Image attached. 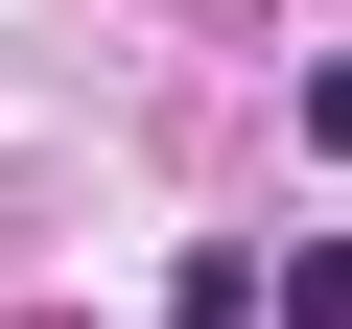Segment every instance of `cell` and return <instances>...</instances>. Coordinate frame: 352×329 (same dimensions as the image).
<instances>
[{
  "label": "cell",
  "mask_w": 352,
  "mask_h": 329,
  "mask_svg": "<svg viewBox=\"0 0 352 329\" xmlns=\"http://www.w3.org/2000/svg\"><path fill=\"white\" fill-rule=\"evenodd\" d=\"M282 329H352V235H305V259H282Z\"/></svg>",
  "instance_id": "6da1fadb"
},
{
  "label": "cell",
  "mask_w": 352,
  "mask_h": 329,
  "mask_svg": "<svg viewBox=\"0 0 352 329\" xmlns=\"http://www.w3.org/2000/svg\"><path fill=\"white\" fill-rule=\"evenodd\" d=\"M305 141H329V164H352V47H329V71H305Z\"/></svg>",
  "instance_id": "7a4b0ae2"
}]
</instances>
